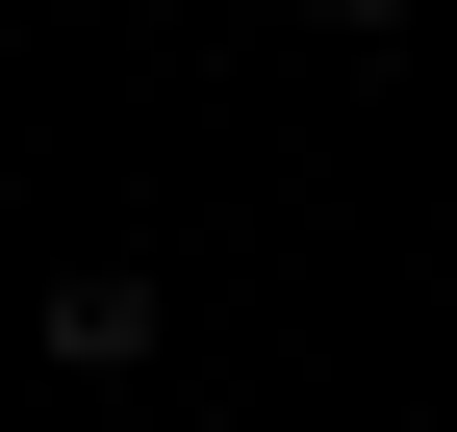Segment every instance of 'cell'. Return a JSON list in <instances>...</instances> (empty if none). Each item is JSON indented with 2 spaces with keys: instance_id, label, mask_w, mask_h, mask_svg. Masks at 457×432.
Segmentation results:
<instances>
[{
  "instance_id": "cell-1",
  "label": "cell",
  "mask_w": 457,
  "mask_h": 432,
  "mask_svg": "<svg viewBox=\"0 0 457 432\" xmlns=\"http://www.w3.org/2000/svg\"><path fill=\"white\" fill-rule=\"evenodd\" d=\"M153 331H179L153 280H51V356H77V382H153Z\"/></svg>"
},
{
  "instance_id": "cell-2",
  "label": "cell",
  "mask_w": 457,
  "mask_h": 432,
  "mask_svg": "<svg viewBox=\"0 0 457 432\" xmlns=\"http://www.w3.org/2000/svg\"><path fill=\"white\" fill-rule=\"evenodd\" d=\"M330 26H381V0H330Z\"/></svg>"
}]
</instances>
